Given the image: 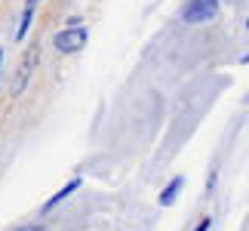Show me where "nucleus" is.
<instances>
[{
  "mask_svg": "<svg viewBox=\"0 0 249 231\" xmlns=\"http://www.w3.org/2000/svg\"><path fill=\"white\" fill-rule=\"evenodd\" d=\"M218 19V0H188L181 6V22L188 25H206Z\"/></svg>",
  "mask_w": 249,
  "mask_h": 231,
  "instance_id": "1",
  "label": "nucleus"
},
{
  "mask_svg": "<svg viewBox=\"0 0 249 231\" xmlns=\"http://www.w3.org/2000/svg\"><path fill=\"white\" fill-rule=\"evenodd\" d=\"M53 46H55V53H62V56H71V53H77L86 46V28H68V31H59L53 37Z\"/></svg>",
  "mask_w": 249,
  "mask_h": 231,
  "instance_id": "2",
  "label": "nucleus"
},
{
  "mask_svg": "<svg viewBox=\"0 0 249 231\" xmlns=\"http://www.w3.org/2000/svg\"><path fill=\"white\" fill-rule=\"evenodd\" d=\"M37 59H40V50H37V46H31V50L22 56L18 71H16V80H13V96H22L25 93V86H28V80H31V71H34Z\"/></svg>",
  "mask_w": 249,
  "mask_h": 231,
  "instance_id": "3",
  "label": "nucleus"
},
{
  "mask_svg": "<svg viewBox=\"0 0 249 231\" xmlns=\"http://www.w3.org/2000/svg\"><path fill=\"white\" fill-rule=\"evenodd\" d=\"M77 188H80V179H71V182H68V185H65V188L59 191V194H55V197H50V200H46V207H43V210H46V213H50V210H53V207H59V204H62V200H65V197H68V194H74V191H77Z\"/></svg>",
  "mask_w": 249,
  "mask_h": 231,
  "instance_id": "4",
  "label": "nucleus"
},
{
  "mask_svg": "<svg viewBox=\"0 0 249 231\" xmlns=\"http://www.w3.org/2000/svg\"><path fill=\"white\" fill-rule=\"evenodd\" d=\"M181 182H185V179H181V176H176V179H172L169 185L163 188V194H160V207H169L172 200H176V194H178V188H181Z\"/></svg>",
  "mask_w": 249,
  "mask_h": 231,
  "instance_id": "5",
  "label": "nucleus"
},
{
  "mask_svg": "<svg viewBox=\"0 0 249 231\" xmlns=\"http://www.w3.org/2000/svg\"><path fill=\"white\" fill-rule=\"evenodd\" d=\"M31 16H34V9L28 6V9H25V16H22V25H18V34H16L18 40H22V37L28 34V28H31Z\"/></svg>",
  "mask_w": 249,
  "mask_h": 231,
  "instance_id": "6",
  "label": "nucleus"
},
{
  "mask_svg": "<svg viewBox=\"0 0 249 231\" xmlns=\"http://www.w3.org/2000/svg\"><path fill=\"white\" fill-rule=\"evenodd\" d=\"M209 228H213V219H209V216H203V219L197 222V228H194V231H209Z\"/></svg>",
  "mask_w": 249,
  "mask_h": 231,
  "instance_id": "7",
  "label": "nucleus"
},
{
  "mask_svg": "<svg viewBox=\"0 0 249 231\" xmlns=\"http://www.w3.org/2000/svg\"><path fill=\"white\" fill-rule=\"evenodd\" d=\"M18 231H46L43 225H25V228H18Z\"/></svg>",
  "mask_w": 249,
  "mask_h": 231,
  "instance_id": "8",
  "label": "nucleus"
},
{
  "mask_svg": "<svg viewBox=\"0 0 249 231\" xmlns=\"http://www.w3.org/2000/svg\"><path fill=\"white\" fill-rule=\"evenodd\" d=\"M243 65H249V53H246V56H243Z\"/></svg>",
  "mask_w": 249,
  "mask_h": 231,
  "instance_id": "9",
  "label": "nucleus"
},
{
  "mask_svg": "<svg viewBox=\"0 0 249 231\" xmlns=\"http://www.w3.org/2000/svg\"><path fill=\"white\" fill-rule=\"evenodd\" d=\"M34 3H37V0H31V3H28V6H34Z\"/></svg>",
  "mask_w": 249,
  "mask_h": 231,
  "instance_id": "10",
  "label": "nucleus"
},
{
  "mask_svg": "<svg viewBox=\"0 0 249 231\" xmlns=\"http://www.w3.org/2000/svg\"><path fill=\"white\" fill-rule=\"evenodd\" d=\"M0 59H3V50H0Z\"/></svg>",
  "mask_w": 249,
  "mask_h": 231,
  "instance_id": "11",
  "label": "nucleus"
},
{
  "mask_svg": "<svg viewBox=\"0 0 249 231\" xmlns=\"http://www.w3.org/2000/svg\"><path fill=\"white\" fill-rule=\"evenodd\" d=\"M246 28H249V19H246Z\"/></svg>",
  "mask_w": 249,
  "mask_h": 231,
  "instance_id": "12",
  "label": "nucleus"
}]
</instances>
